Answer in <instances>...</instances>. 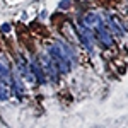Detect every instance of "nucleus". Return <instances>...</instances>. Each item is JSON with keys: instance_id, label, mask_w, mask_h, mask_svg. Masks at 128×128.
<instances>
[{"instance_id": "obj_6", "label": "nucleus", "mask_w": 128, "mask_h": 128, "mask_svg": "<svg viewBox=\"0 0 128 128\" xmlns=\"http://www.w3.org/2000/svg\"><path fill=\"white\" fill-rule=\"evenodd\" d=\"M108 22L111 24V26H113V29L116 31V32H123V29L120 28V24H118V22H116L114 19H113V17H108Z\"/></svg>"}, {"instance_id": "obj_2", "label": "nucleus", "mask_w": 128, "mask_h": 128, "mask_svg": "<svg viewBox=\"0 0 128 128\" xmlns=\"http://www.w3.org/2000/svg\"><path fill=\"white\" fill-rule=\"evenodd\" d=\"M98 31H99V38H101V41H102L106 46H111V44H113V40H111L109 32L106 31V28H102V22H101V20L98 22Z\"/></svg>"}, {"instance_id": "obj_4", "label": "nucleus", "mask_w": 128, "mask_h": 128, "mask_svg": "<svg viewBox=\"0 0 128 128\" xmlns=\"http://www.w3.org/2000/svg\"><path fill=\"white\" fill-rule=\"evenodd\" d=\"M99 20H101V19H98L94 14H89L87 17H86V26H89V28H90V26H96Z\"/></svg>"}, {"instance_id": "obj_8", "label": "nucleus", "mask_w": 128, "mask_h": 128, "mask_svg": "<svg viewBox=\"0 0 128 128\" xmlns=\"http://www.w3.org/2000/svg\"><path fill=\"white\" fill-rule=\"evenodd\" d=\"M60 7H62V9H65V7H68V0H65V2H62V4H60Z\"/></svg>"}, {"instance_id": "obj_1", "label": "nucleus", "mask_w": 128, "mask_h": 128, "mask_svg": "<svg viewBox=\"0 0 128 128\" xmlns=\"http://www.w3.org/2000/svg\"><path fill=\"white\" fill-rule=\"evenodd\" d=\"M50 55L53 56V63L58 67V72H68V60L63 53V48L60 50L58 46H51L50 48Z\"/></svg>"}, {"instance_id": "obj_5", "label": "nucleus", "mask_w": 128, "mask_h": 128, "mask_svg": "<svg viewBox=\"0 0 128 128\" xmlns=\"http://www.w3.org/2000/svg\"><path fill=\"white\" fill-rule=\"evenodd\" d=\"M0 99L2 101H7L9 99V87H5L4 84H0Z\"/></svg>"}, {"instance_id": "obj_3", "label": "nucleus", "mask_w": 128, "mask_h": 128, "mask_svg": "<svg viewBox=\"0 0 128 128\" xmlns=\"http://www.w3.org/2000/svg\"><path fill=\"white\" fill-rule=\"evenodd\" d=\"M0 80H2V82H4L5 86H7V84H9V82H10V75H9V70L5 68V67H2V65H0Z\"/></svg>"}, {"instance_id": "obj_7", "label": "nucleus", "mask_w": 128, "mask_h": 128, "mask_svg": "<svg viewBox=\"0 0 128 128\" xmlns=\"http://www.w3.org/2000/svg\"><path fill=\"white\" fill-rule=\"evenodd\" d=\"M2 31H4V32H9L10 31V24H4V26H2Z\"/></svg>"}]
</instances>
